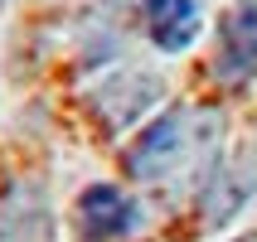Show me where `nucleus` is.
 Here are the masks:
<instances>
[{
    "label": "nucleus",
    "instance_id": "1",
    "mask_svg": "<svg viewBox=\"0 0 257 242\" xmlns=\"http://www.w3.org/2000/svg\"><path fill=\"white\" fill-rule=\"evenodd\" d=\"M214 116L209 112H189L175 107L160 121L141 131V141L126 150V170L146 184H170L175 174H185L189 165H204L209 145H214Z\"/></svg>",
    "mask_w": 257,
    "mask_h": 242
},
{
    "label": "nucleus",
    "instance_id": "2",
    "mask_svg": "<svg viewBox=\"0 0 257 242\" xmlns=\"http://www.w3.org/2000/svg\"><path fill=\"white\" fill-rule=\"evenodd\" d=\"M214 73L223 83L257 78V0H243L218 29V63Z\"/></svg>",
    "mask_w": 257,
    "mask_h": 242
},
{
    "label": "nucleus",
    "instance_id": "3",
    "mask_svg": "<svg viewBox=\"0 0 257 242\" xmlns=\"http://www.w3.org/2000/svg\"><path fill=\"white\" fill-rule=\"evenodd\" d=\"M78 223H83V232L92 242H116V237H126V232H136L141 213H136V203H131L121 189L92 184L83 194V203H78Z\"/></svg>",
    "mask_w": 257,
    "mask_h": 242
},
{
    "label": "nucleus",
    "instance_id": "4",
    "mask_svg": "<svg viewBox=\"0 0 257 242\" xmlns=\"http://www.w3.org/2000/svg\"><path fill=\"white\" fill-rule=\"evenodd\" d=\"M141 10H146V29H151L156 49H165V54L189 49V39L199 34L194 0H141Z\"/></svg>",
    "mask_w": 257,
    "mask_h": 242
},
{
    "label": "nucleus",
    "instance_id": "5",
    "mask_svg": "<svg viewBox=\"0 0 257 242\" xmlns=\"http://www.w3.org/2000/svg\"><path fill=\"white\" fill-rule=\"evenodd\" d=\"M252 184H257V174L247 170L243 160H238V165H223V170H214V179H209V189H204V208H209V223H228L233 213H238V208H243L247 203V194H252Z\"/></svg>",
    "mask_w": 257,
    "mask_h": 242
}]
</instances>
